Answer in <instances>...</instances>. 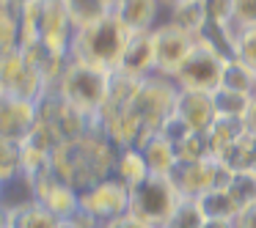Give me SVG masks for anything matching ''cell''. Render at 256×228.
Returning a JSON list of instances; mask_svg holds the SVG:
<instances>
[{
    "label": "cell",
    "mask_w": 256,
    "mask_h": 228,
    "mask_svg": "<svg viewBox=\"0 0 256 228\" xmlns=\"http://www.w3.org/2000/svg\"><path fill=\"white\" fill-rule=\"evenodd\" d=\"M250 99L254 96L245 94V91H232L218 85L212 91V105H215L218 118H245L250 110Z\"/></svg>",
    "instance_id": "obj_14"
},
{
    "label": "cell",
    "mask_w": 256,
    "mask_h": 228,
    "mask_svg": "<svg viewBox=\"0 0 256 228\" xmlns=\"http://www.w3.org/2000/svg\"><path fill=\"white\" fill-rule=\"evenodd\" d=\"M8 217H12L8 212H3V209H0V228H8Z\"/></svg>",
    "instance_id": "obj_25"
},
{
    "label": "cell",
    "mask_w": 256,
    "mask_h": 228,
    "mask_svg": "<svg viewBox=\"0 0 256 228\" xmlns=\"http://www.w3.org/2000/svg\"><path fill=\"white\" fill-rule=\"evenodd\" d=\"M201 215L204 217H215V220H234L240 215V206L234 204V198L228 195L226 187H215V190H206L201 198H196Z\"/></svg>",
    "instance_id": "obj_13"
},
{
    "label": "cell",
    "mask_w": 256,
    "mask_h": 228,
    "mask_svg": "<svg viewBox=\"0 0 256 228\" xmlns=\"http://www.w3.org/2000/svg\"><path fill=\"white\" fill-rule=\"evenodd\" d=\"M146 176H149V168H146V160L140 154V149H122L118 151L116 165H113V179H118L127 190H132Z\"/></svg>",
    "instance_id": "obj_12"
},
{
    "label": "cell",
    "mask_w": 256,
    "mask_h": 228,
    "mask_svg": "<svg viewBox=\"0 0 256 228\" xmlns=\"http://www.w3.org/2000/svg\"><path fill=\"white\" fill-rule=\"evenodd\" d=\"M80 212H86L100 226L118 215H127L130 212V190L113 176L102 179V182L91 184V187H86L80 193Z\"/></svg>",
    "instance_id": "obj_4"
},
{
    "label": "cell",
    "mask_w": 256,
    "mask_h": 228,
    "mask_svg": "<svg viewBox=\"0 0 256 228\" xmlns=\"http://www.w3.org/2000/svg\"><path fill=\"white\" fill-rule=\"evenodd\" d=\"M234 228H256V204L242 209L237 217H234Z\"/></svg>",
    "instance_id": "obj_22"
},
{
    "label": "cell",
    "mask_w": 256,
    "mask_h": 228,
    "mask_svg": "<svg viewBox=\"0 0 256 228\" xmlns=\"http://www.w3.org/2000/svg\"><path fill=\"white\" fill-rule=\"evenodd\" d=\"M122 72L135 74V77H149L154 72V47H152V33H132L127 41V50L122 58Z\"/></svg>",
    "instance_id": "obj_10"
},
{
    "label": "cell",
    "mask_w": 256,
    "mask_h": 228,
    "mask_svg": "<svg viewBox=\"0 0 256 228\" xmlns=\"http://www.w3.org/2000/svg\"><path fill=\"white\" fill-rule=\"evenodd\" d=\"M86 47H88V58L86 63L91 66H122L124 50H127L130 41V30L122 25V19L113 14V17H102L96 22L86 25Z\"/></svg>",
    "instance_id": "obj_3"
},
{
    "label": "cell",
    "mask_w": 256,
    "mask_h": 228,
    "mask_svg": "<svg viewBox=\"0 0 256 228\" xmlns=\"http://www.w3.org/2000/svg\"><path fill=\"white\" fill-rule=\"evenodd\" d=\"M201 3H204L206 25H215V28H226V25L232 22L234 0H201Z\"/></svg>",
    "instance_id": "obj_19"
},
{
    "label": "cell",
    "mask_w": 256,
    "mask_h": 228,
    "mask_svg": "<svg viewBox=\"0 0 256 228\" xmlns=\"http://www.w3.org/2000/svg\"><path fill=\"white\" fill-rule=\"evenodd\" d=\"M201 226H204V215H201L198 204L190 198H182L162 228H201Z\"/></svg>",
    "instance_id": "obj_17"
},
{
    "label": "cell",
    "mask_w": 256,
    "mask_h": 228,
    "mask_svg": "<svg viewBox=\"0 0 256 228\" xmlns=\"http://www.w3.org/2000/svg\"><path fill=\"white\" fill-rule=\"evenodd\" d=\"M245 124H248L250 132H256V94H254V99H250V110H248V116H245Z\"/></svg>",
    "instance_id": "obj_24"
},
{
    "label": "cell",
    "mask_w": 256,
    "mask_h": 228,
    "mask_svg": "<svg viewBox=\"0 0 256 228\" xmlns=\"http://www.w3.org/2000/svg\"><path fill=\"white\" fill-rule=\"evenodd\" d=\"M64 228H72V226H64Z\"/></svg>",
    "instance_id": "obj_26"
},
{
    "label": "cell",
    "mask_w": 256,
    "mask_h": 228,
    "mask_svg": "<svg viewBox=\"0 0 256 228\" xmlns=\"http://www.w3.org/2000/svg\"><path fill=\"white\" fill-rule=\"evenodd\" d=\"M176 88H179V85H176ZM174 113H176V116L182 118L193 132H201V135H206L212 129V124L218 121L215 105H212V94H206V91L179 88Z\"/></svg>",
    "instance_id": "obj_6"
},
{
    "label": "cell",
    "mask_w": 256,
    "mask_h": 228,
    "mask_svg": "<svg viewBox=\"0 0 256 228\" xmlns=\"http://www.w3.org/2000/svg\"><path fill=\"white\" fill-rule=\"evenodd\" d=\"M223 66H226V55H223L220 50H215L206 39L196 36L193 50L188 52L184 63L179 66V72L174 74V83H176L179 88L206 91V94H212V91L220 85Z\"/></svg>",
    "instance_id": "obj_2"
},
{
    "label": "cell",
    "mask_w": 256,
    "mask_h": 228,
    "mask_svg": "<svg viewBox=\"0 0 256 228\" xmlns=\"http://www.w3.org/2000/svg\"><path fill=\"white\" fill-rule=\"evenodd\" d=\"M100 228H152V226H146L144 220H138L135 215H118V217H113V220H108V223H102Z\"/></svg>",
    "instance_id": "obj_21"
},
{
    "label": "cell",
    "mask_w": 256,
    "mask_h": 228,
    "mask_svg": "<svg viewBox=\"0 0 256 228\" xmlns=\"http://www.w3.org/2000/svg\"><path fill=\"white\" fill-rule=\"evenodd\" d=\"M138 149H140V154H144V160H146L149 173H157V176H171V171L179 162L176 160V149H174L160 132L149 135Z\"/></svg>",
    "instance_id": "obj_11"
},
{
    "label": "cell",
    "mask_w": 256,
    "mask_h": 228,
    "mask_svg": "<svg viewBox=\"0 0 256 228\" xmlns=\"http://www.w3.org/2000/svg\"><path fill=\"white\" fill-rule=\"evenodd\" d=\"M232 58H237L242 66H248L250 72L256 74V28L245 30L237 39V44H234V50H232Z\"/></svg>",
    "instance_id": "obj_18"
},
{
    "label": "cell",
    "mask_w": 256,
    "mask_h": 228,
    "mask_svg": "<svg viewBox=\"0 0 256 228\" xmlns=\"http://www.w3.org/2000/svg\"><path fill=\"white\" fill-rule=\"evenodd\" d=\"M196 36L188 33V30L176 28V25L166 22L157 25L152 30V47H154V74L160 77H171L179 72V66L184 63L188 52L193 50Z\"/></svg>",
    "instance_id": "obj_5"
},
{
    "label": "cell",
    "mask_w": 256,
    "mask_h": 228,
    "mask_svg": "<svg viewBox=\"0 0 256 228\" xmlns=\"http://www.w3.org/2000/svg\"><path fill=\"white\" fill-rule=\"evenodd\" d=\"M69 83H72L69 85V99L78 107H100L108 99V91H110L108 74L100 66H91V63L78 66V72L72 74Z\"/></svg>",
    "instance_id": "obj_7"
},
{
    "label": "cell",
    "mask_w": 256,
    "mask_h": 228,
    "mask_svg": "<svg viewBox=\"0 0 256 228\" xmlns=\"http://www.w3.org/2000/svg\"><path fill=\"white\" fill-rule=\"evenodd\" d=\"M179 201L182 195L174 187L171 176L149 173L138 187L130 190V215H135L152 228H162L179 206Z\"/></svg>",
    "instance_id": "obj_1"
},
{
    "label": "cell",
    "mask_w": 256,
    "mask_h": 228,
    "mask_svg": "<svg viewBox=\"0 0 256 228\" xmlns=\"http://www.w3.org/2000/svg\"><path fill=\"white\" fill-rule=\"evenodd\" d=\"M36 204L44 206L50 215H56L61 223H66L74 212L80 209V193L74 187H69L66 182L56 179L47 187H39L36 184Z\"/></svg>",
    "instance_id": "obj_8"
},
{
    "label": "cell",
    "mask_w": 256,
    "mask_h": 228,
    "mask_svg": "<svg viewBox=\"0 0 256 228\" xmlns=\"http://www.w3.org/2000/svg\"><path fill=\"white\" fill-rule=\"evenodd\" d=\"M228 195L234 198V204L240 206V212L256 204V173L254 171H232L226 182Z\"/></svg>",
    "instance_id": "obj_15"
},
{
    "label": "cell",
    "mask_w": 256,
    "mask_h": 228,
    "mask_svg": "<svg viewBox=\"0 0 256 228\" xmlns=\"http://www.w3.org/2000/svg\"><path fill=\"white\" fill-rule=\"evenodd\" d=\"M201 228H234V220H215V217H204Z\"/></svg>",
    "instance_id": "obj_23"
},
{
    "label": "cell",
    "mask_w": 256,
    "mask_h": 228,
    "mask_svg": "<svg viewBox=\"0 0 256 228\" xmlns=\"http://www.w3.org/2000/svg\"><path fill=\"white\" fill-rule=\"evenodd\" d=\"M254 83H256V74L250 72L248 66H242L237 58H226L223 77H220V85H223V88L245 91V94H250V91H254Z\"/></svg>",
    "instance_id": "obj_16"
},
{
    "label": "cell",
    "mask_w": 256,
    "mask_h": 228,
    "mask_svg": "<svg viewBox=\"0 0 256 228\" xmlns=\"http://www.w3.org/2000/svg\"><path fill=\"white\" fill-rule=\"evenodd\" d=\"M232 19L245 30L256 28V0H234V11Z\"/></svg>",
    "instance_id": "obj_20"
},
{
    "label": "cell",
    "mask_w": 256,
    "mask_h": 228,
    "mask_svg": "<svg viewBox=\"0 0 256 228\" xmlns=\"http://www.w3.org/2000/svg\"><path fill=\"white\" fill-rule=\"evenodd\" d=\"M160 0H118L116 17L130 33H152L157 28Z\"/></svg>",
    "instance_id": "obj_9"
}]
</instances>
